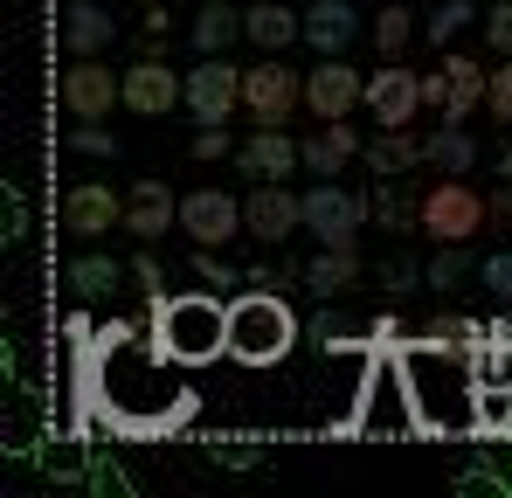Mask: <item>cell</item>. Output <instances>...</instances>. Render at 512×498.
<instances>
[{
	"instance_id": "6da1fadb",
	"label": "cell",
	"mask_w": 512,
	"mask_h": 498,
	"mask_svg": "<svg viewBox=\"0 0 512 498\" xmlns=\"http://www.w3.org/2000/svg\"><path fill=\"white\" fill-rule=\"evenodd\" d=\"M409 367V388H416V415L423 429H471L478 422V360L471 353H443L436 339H416L402 353Z\"/></svg>"
},
{
	"instance_id": "7a4b0ae2",
	"label": "cell",
	"mask_w": 512,
	"mask_h": 498,
	"mask_svg": "<svg viewBox=\"0 0 512 498\" xmlns=\"http://www.w3.org/2000/svg\"><path fill=\"white\" fill-rule=\"evenodd\" d=\"M153 346L160 360L180 367H201V360H222L229 353V298H153Z\"/></svg>"
},
{
	"instance_id": "3957f363",
	"label": "cell",
	"mask_w": 512,
	"mask_h": 498,
	"mask_svg": "<svg viewBox=\"0 0 512 498\" xmlns=\"http://www.w3.org/2000/svg\"><path fill=\"white\" fill-rule=\"evenodd\" d=\"M298 339V319L284 305L277 284H250L243 298H229V360L243 367H277Z\"/></svg>"
},
{
	"instance_id": "277c9868",
	"label": "cell",
	"mask_w": 512,
	"mask_h": 498,
	"mask_svg": "<svg viewBox=\"0 0 512 498\" xmlns=\"http://www.w3.org/2000/svg\"><path fill=\"white\" fill-rule=\"evenodd\" d=\"M346 429L353 436H409V429H423L402 353H374L367 360V381H360V402H353V422Z\"/></svg>"
},
{
	"instance_id": "5b68a950",
	"label": "cell",
	"mask_w": 512,
	"mask_h": 498,
	"mask_svg": "<svg viewBox=\"0 0 512 498\" xmlns=\"http://www.w3.org/2000/svg\"><path fill=\"white\" fill-rule=\"evenodd\" d=\"M485 222H492V201L464 173H443L423 194V236H436V243H471Z\"/></svg>"
},
{
	"instance_id": "8992f818",
	"label": "cell",
	"mask_w": 512,
	"mask_h": 498,
	"mask_svg": "<svg viewBox=\"0 0 512 498\" xmlns=\"http://www.w3.org/2000/svg\"><path fill=\"white\" fill-rule=\"evenodd\" d=\"M243 229H250L243 194H222V187H194V194H180V236H187V243L222 249L229 236H243Z\"/></svg>"
},
{
	"instance_id": "52a82bcc",
	"label": "cell",
	"mask_w": 512,
	"mask_h": 498,
	"mask_svg": "<svg viewBox=\"0 0 512 498\" xmlns=\"http://www.w3.org/2000/svg\"><path fill=\"white\" fill-rule=\"evenodd\" d=\"M194 125H229L243 111V70H229V56H201V70L187 77V97Z\"/></svg>"
},
{
	"instance_id": "ba28073f",
	"label": "cell",
	"mask_w": 512,
	"mask_h": 498,
	"mask_svg": "<svg viewBox=\"0 0 512 498\" xmlns=\"http://www.w3.org/2000/svg\"><path fill=\"white\" fill-rule=\"evenodd\" d=\"M298 104H305V77L284 70V56H270V63L243 70V111H250L256 125H284Z\"/></svg>"
},
{
	"instance_id": "9c48e42d",
	"label": "cell",
	"mask_w": 512,
	"mask_h": 498,
	"mask_svg": "<svg viewBox=\"0 0 512 498\" xmlns=\"http://www.w3.org/2000/svg\"><path fill=\"white\" fill-rule=\"evenodd\" d=\"M423 90H429V104L443 111V118H471L485 97H492V70L478 63V56H443V70L436 77H423Z\"/></svg>"
},
{
	"instance_id": "30bf717a",
	"label": "cell",
	"mask_w": 512,
	"mask_h": 498,
	"mask_svg": "<svg viewBox=\"0 0 512 498\" xmlns=\"http://www.w3.org/2000/svg\"><path fill=\"white\" fill-rule=\"evenodd\" d=\"M243 215H250V236H256V243H284L291 229H305V194H291L284 180H250Z\"/></svg>"
},
{
	"instance_id": "8fae6325",
	"label": "cell",
	"mask_w": 512,
	"mask_h": 498,
	"mask_svg": "<svg viewBox=\"0 0 512 498\" xmlns=\"http://www.w3.org/2000/svg\"><path fill=\"white\" fill-rule=\"evenodd\" d=\"M374 215V201H360V194H346L340 180H319L312 194H305V229L319 236V243H340V236H360V222Z\"/></svg>"
},
{
	"instance_id": "7c38bea8",
	"label": "cell",
	"mask_w": 512,
	"mask_h": 498,
	"mask_svg": "<svg viewBox=\"0 0 512 498\" xmlns=\"http://www.w3.org/2000/svg\"><path fill=\"white\" fill-rule=\"evenodd\" d=\"M236 166L243 180H291L305 166V139H291L284 125H256V139L236 146Z\"/></svg>"
},
{
	"instance_id": "4fadbf2b",
	"label": "cell",
	"mask_w": 512,
	"mask_h": 498,
	"mask_svg": "<svg viewBox=\"0 0 512 498\" xmlns=\"http://www.w3.org/2000/svg\"><path fill=\"white\" fill-rule=\"evenodd\" d=\"M423 104H429L423 77H416V70H402L395 56H388V63H381V70L367 77V111H374L381 125H409V118H416Z\"/></svg>"
},
{
	"instance_id": "5bb4252c",
	"label": "cell",
	"mask_w": 512,
	"mask_h": 498,
	"mask_svg": "<svg viewBox=\"0 0 512 498\" xmlns=\"http://www.w3.org/2000/svg\"><path fill=\"white\" fill-rule=\"evenodd\" d=\"M111 104H125V77H111L97 56H77L63 77V111L70 118H111Z\"/></svg>"
},
{
	"instance_id": "9a60e30c",
	"label": "cell",
	"mask_w": 512,
	"mask_h": 498,
	"mask_svg": "<svg viewBox=\"0 0 512 498\" xmlns=\"http://www.w3.org/2000/svg\"><path fill=\"white\" fill-rule=\"evenodd\" d=\"M180 97H187V77H173L160 56H139L125 70V111H139V118H167Z\"/></svg>"
},
{
	"instance_id": "2e32d148",
	"label": "cell",
	"mask_w": 512,
	"mask_h": 498,
	"mask_svg": "<svg viewBox=\"0 0 512 498\" xmlns=\"http://www.w3.org/2000/svg\"><path fill=\"white\" fill-rule=\"evenodd\" d=\"M353 104H367V77L346 70L340 56H326V63L305 77V111H312V118H346Z\"/></svg>"
},
{
	"instance_id": "e0dca14e",
	"label": "cell",
	"mask_w": 512,
	"mask_h": 498,
	"mask_svg": "<svg viewBox=\"0 0 512 498\" xmlns=\"http://www.w3.org/2000/svg\"><path fill=\"white\" fill-rule=\"evenodd\" d=\"M111 222H125V201L111 194V187H97V180H84V187H70V201H63V229L70 236H104Z\"/></svg>"
},
{
	"instance_id": "ac0fdd59",
	"label": "cell",
	"mask_w": 512,
	"mask_h": 498,
	"mask_svg": "<svg viewBox=\"0 0 512 498\" xmlns=\"http://www.w3.org/2000/svg\"><path fill=\"white\" fill-rule=\"evenodd\" d=\"M125 229H132L139 243H160L167 229H180V201H173L160 180H139L132 201H125Z\"/></svg>"
},
{
	"instance_id": "d6986e66",
	"label": "cell",
	"mask_w": 512,
	"mask_h": 498,
	"mask_svg": "<svg viewBox=\"0 0 512 498\" xmlns=\"http://www.w3.org/2000/svg\"><path fill=\"white\" fill-rule=\"evenodd\" d=\"M111 35H118L111 7H97V0H70V14H63V49H70V56H104Z\"/></svg>"
},
{
	"instance_id": "ffe728a7",
	"label": "cell",
	"mask_w": 512,
	"mask_h": 498,
	"mask_svg": "<svg viewBox=\"0 0 512 498\" xmlns=\"http://www.w3.org/2000/svg\"><path fill=\"white\" fill-rule=\"evenodd\" d=\"M353 153H367V146L353 139V125H346V118H319V132L305 139V166H312L319 180H340V166L353 160Z\"/></svg>"
},
{
	"instance_id": "44dd1931",
	"label": "cell",
	"mask_w": 512,
	"mask_h": 498,
	"mask_svg": "<svg viewBox=\"0 0 512 498\" xmlns=\"http://www.w3.org/2000/svg\"><path fill=\"white\" fill-rule=\"evenodd\" d=\"M305 284L319 291V298H340L346 284H360V243L340 236V243H326L312 263H305Z\"/></svg>"
},
{
	"instance_id": "7402d4cb",
	"label": "cell",
	"mask_w": 512,
	"mask_h": 498,
	"mask_svg": "<svg viewBox=\"0 0 512 498\" xmlns=\"http://www.w3.org/2000/svg\"><path fill=\"white\" fill-rule=\"evenodd\" d=\"M353 35H360V14H353L346 0H312V7H305V42H312L319 56H340Z\"/></svg>"
},
{
	"instance_id": "603a6c76",
	"label": "cell",
	"mask_w": 512,
	"mask_h": 498,
	"mask_svg": "<svg viewBox=\"0 0 512 498\" xmlns=\"http://www.w3.org/2000/svg\"><path fill=\"white\" fill-rule=\"evenodd\" d=\"M243 35H250L256 49L284 56V42H298V35H305V14H291L284 0H256L250 14H243Z\"/></svg>"
},
{
	"instance_id": "cb8c5ba5",
	"label": "cell",
	"mask_w": 512,
	"mask_h": 498,
	"mask_svg": "<svg viewBox=\"0 0 512 498\" xmlns=\"http://www.w3.org/2000/svg\"><path fill=\"white\" fill-rule=\"evenodd\" d=\"M429 160V139H416L409 125H381L374 139H367V166L374 173H409V166Z\"/></svg>"
},
{
	"instance_id": "d4e9b609",
	"label": "cell",
	"mask_w": 512,
	"mask_h": 498,
	"mask_svg": "<svg viewBox=\"0 0 512 498\" xmlns=\"http://www.w3.org/2000/svg\"><path fill=\"white\" fill-rule=\"evenodd\" d=\"M429 166H436V173H471V166H478V139H471L457 118H443V125L429 132Z\"/></svg>"
},
{
	"instance_id": "484cf974",
	"label": "cell",
	"mask_w": 512,
	"mask_h": 498,
	"mask_svg": "<svg viewBox=\"0 0 512 498\" xmlns=\"http://www.w3.org/2000/svg\"><path fill=\"white\" fill-rule=\"evenodd\" d=\"M187 35H194V49H201V56H229V42L243 35V14H236L229 0H208V7H201V21H194Z\"/></svg>"
},
{
	"instance_id": "4316f807",
	"label": "cell",
	"mask_w": 512,
	"mask_h": 498,
	"mask_svg": "<svg viewBox=\"0 0 512 498\" xmlns=\"http://www.w3.org/2000/svg\"><path fill=\"white\" fill-rule=\"evenodd\" d=\"M63 284H70L77 298H111V291H118V263H111V256H77V263L63 270Z\"/></svg>"
},
{
	"instance_id": "83f0119b",
	"label": "cell",
	"mask_w": 512,
	"mask_h": 498,
	"mask_svg": "<svg viewBox=\"0 0 512 498\" xmlns=\"http://www.w3.org/2000/svg\"><path fill=\"white\" fill-rule=\"evenodd\" d=\"M35 457H42V471H49L56 485H77V478H84V464H90V457H84V436H49Z\"/></svg>"
},
{
	"instance_id": "f1b7e54d",
	"label": "cell",
	"mask_w": 512,
	"mask_h": 498,
	"mask_svg": "<svg viewBox=\"0 0 512 498\" xmlns=\"http://www.w3.org/2000/svg\"><path fill=\"white\" fill-rule=\"evenodd\" d=\"M367 35H374V49H381V63H388V56H402V49H409V35H416V14H409L402 0H388V7H381V21H374Z\"/></svg>"
},
{
	"instance_id": "f546056e",
	"label": "cell",
	"mask_w": 512,
	"mask_h": 498,
	"mask_svg": "<svg viewBox=\"0 0 512 498\" xmlns=\"http://www.w3.org/2000/svg\"><path fill=\"white\" fill-rule=\"evenodd\" d=\"M35 436H42V402H35V395H14V415H7V450H14V457H28V450H35Z\"/></svg>"
},
{
	"instance_id": "4dcf8cb0",
	"label": "cell",
	"mask_w": 512,
	"mask_h": 498,
	"mask_svg": "<svg viewBox=\"0 0 512 498\" xmlns=\"http://www.w3.org/2000/svg\"><path fill=\"white\" fill-rule=\"evenodd\" d=\"M464 270H471V263H464V249H457V243H443L436 256H429V270H423V277L436 284V291H457V284H464Z\"/></svg>"
},
{
	"instance_id": "1f68e13d",
	"label": "cell",
	"mask_w": 512,
	"mask_h": 498,
	"mask_svg": "<svg viewBox=\"0 0 512 498\" xmlns=\"http://www.w3.org/2000/svg\"><path fill=\"white\" fill-rule=\"evenodd\" d=\"M464 21H471V0H436V14H429V42L443 49V42L464 28Z\"/></svg>"
},
{
	"instance_id": "d6a6232c",
	"label": "cell",
	"mask_w": 512,
	"mask_h": 498,
	"mask_svg": "<svg viewBox=\"0 0 512 498\" xmlns=\"http://www.w3.org/2000/svg\"><path fill=\"white\" fill-rule=\"evenodd\" d=\"M70 146L90 153V160H104V153H118V139L104 132V118H77V132H70Z\"/></svg>"
},
{
	"instance_id": "836d02e7",
	"label": "cell",
	"mask_w": 512,
	"mask_h": 498,
	"mask_svg": "<svg viewBox=\"0 0 512 498\" xmlns=\"http://www.w3.org/2000/svg\"><path fill=\"white\" fill-rule=\"evenodd\" d=\"M187 153H194V160H222V153H236V139H229V125H201Z\"/></svg>"
},
{
	"instance_id": "e575fe53",
	"label": "cell",
	"mask_w": 512,
	"mask_h": 498,
	"mask_svg": "<svg viewBox=\"0 0 512 498\" xmlns=\"http://www.w3.org/2000/svg\"><path fill=\"white\" fill-rule=\"evenodd\" d=\"M374 222H388V229H423V201L402 208L395 194H381V201H374Z\"/></svg>"
},
{
	"instance_id": "d590c367",
	"label": "cell",
	"mask_w": 512,
	"mask_h": 498,
	"mask_svg": "<svg viewBox=\"0 0 512 498\" xmlns=\"http://www.w3.org/2000/svg\"><path fill=\"white\" fill-rule=\"evenodd\" d=\"M485 111H492V118H506V125H512V56L499 63V70H492V97H485Z\"/></svg>"
},
{
	"instance_id": "8d00e7d4",
	"label": "cell",
	"mask_w": 512,
	"mask_h": 498,
	"mask_svg": "<svg viewBox=\"0 0 512 498\" xmlns=\"http://www.w3.org/2000/svg\"><path fill=\"white\" fill-rule=\"evenodd\" d=\"M132 284H139L146 298H167V277H160V256H153V249H139V263H132Z\"/></svg>"
},
{
	"instance_id": "74e56055",
	"label": "cell",
	"mask_w": 512,
	"mask_h": 498,
	"mask_svg": "<svg viewBox=\"0 0 512 498\" xmlns=\"http://www.w3.org/2000/svg\"><path fill=\"white\" fill-rule=\"evenodd\" d=\"M485 284H492V298L512 305V249H492V256H485Z\"/></svg>"
},
{
	"instance_id": "f35d334b",
	"label": "cell",
	"mask_w": 512,
	"mask_h": 498,
	"mask_svg": "<svg viewBox=\"0 0 512 498\" xmlns=\"http://www.w3.org/2000/svg\"><path fill=\"white\" fill-rule=\"evenodd\" d=\"M485 42H492L499 56H512V0H499V7L485 14Z\"/></svg>"
},
{
	"instance_id": "ab89813d",
	"label": "cell",
	"mask_w": 512,
	"mask_h": 498,
	"mask_svg": "<svg viewBox=\"0 0 512 498\" xmlns=\"http://www.w3.org/2000/svg\"><path fill=\"white\" fill-rule=\"evenodd\" d=\"M194 270H201V284H215V291H229V284H236V270H229L222 256H208V243L194 249Z\"/></svg>"
},
{
	"instance_id": "60d3db41",
	"label": "cell",
	"mask_w": 512,
	"mask_h": 498,
	"mask_svg": "<svg viewBox=\"0 0 512 498\" xmlns=\"http://www.w3.org/2000/svg\"><path fill=\"white\" fill-rule=\"evenodd\" d=\"M139 35H153V42H160V35H173V14H167V7H160V0L146 7V28H139Z\"/></svg>"
},
{
	"instance_id": "b9f144b4",
	"label": "cell",
	"mask_w": 512,
	"mask_h": 498,
	"mask_svg": "<svg viewBox=\"0 0 512 498\" xmlns=\"http://www.w3.org/2000/svg\"><path fill=\"white\" fill-rule=\"evenodd\" d=\"M125 339H132V326L111 319V326H97V353H111V346H125Z\"/></svg>"
},
{
	"instance_id": "7bdbcfd3",
	"label": "cell",
	"mask_w": 512,
	"mask_h": 498,
	"mask_svg": "<svg viewBox=\"0 0 512 498\" xmlns=\"http://www.w3.org/2000/svg\"><path fill=\"white\" fill-rule=\"evenodd\" d=\"M381 277H388V291H409V284H416V270H409V263H388Z\"/></svg>"
},
{
	"instance_id": "ee69618b",
	"label": "cell",
	"mask_w": 512,
	"mask_h": 498,
	"mask_svg": "<svg viewBox=\"0 0 512 498\" xmlns=\"http://www.w3.org/2000/svg\"><path fill=\"white\" fill-rule=\"evenodd\" d=\"M499 173H506V180H512V139H506V153H499Z\"/></svg>"
},
{
	"instance_id": "f6af8a7d",
	"label": "cell",
	"mask_w": 512,
	"mask_h": 498,
	"mask_svg": "<svg viewBox=\"0 0 512 498\" xmlns=\"http://www.w3.org/2000/svg\"><path fill=\"white\" fill-rule=\"evenodd\" d=\"M499 215H512V194H499Z\"/></svg>"
},
{
	"instance_id": "bcb514c9",
	"label": "cell",
	"mask_w": 512,
	"mask_h": 498,
	"mask_svg": "<svg viewBox=\"0 0 512 498\" xmlns=\"http://www.w3.org/2000/svg\"><path fill=\"white\" fill-rule=\"evenodd\" d=\"M146 7H153V0H146Z\"/></svg>"
}]
</instances>
